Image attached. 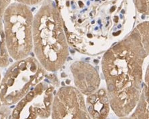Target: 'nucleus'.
Wrapping results in <instances>:
<instances>
[{
	"instance_id": "obj_1",
	"label": "nucleus",
	"mask_w": 149,
	"mask_h": 119,
	"mask_svg": "<svg viewBox=\"0 0 149 119\" xmlns=\"http://www.w3.org/2000/svg\"><path fill=\"white\" fill-rule=\"evenodd\" d=\"M3 32L8 54L14 59L25 58L32 46L33 16L28 6L13 3L3 15Z\"/></svg>"
},
{
	"instance_id": "obj_2",
	"label": "nucleus",
	"mask_w": 149,
	"mask_h": 119,
	"mask_svg": "<svg viewBox=\"0 0 149 119\" xmlns=\"http://www.w3.org/2000/svg\"><path fill=\"white\" fill-rule=\"evenodd\" d=\"M36 63L23 60L9 69L0 83V106L7 107L17 102L28 92L36 77Z\"/></svg>"
},
{
	"instance_id": "obj_3",
	"label": "nucleus",
	"mask_w": 149,
	"mask_h": 119,
	"mask_svg": "<svg viewBox=\"0 0 149 119\" xmlns=\"http://www.w3.org/2000/svg\"><path fill=\"white\" fill-rule=\"evenodd\" d=\"M52 114L53 119H91L81 98L76 95L58 97L54 105Z\"/></svg>"
},
{
	"instance_id": "obj_4",
	"label": "nucleus",
	"mask_w": 149,
	"mask_h": 119,
	"mask_svg": "<svg viewBox=\"0 0 149 119\" xmlns=\"http://www.w3.org/2000/svg\"><path fill=\"white\" fill-rule=\"evenodd\" d=\"M35 92H30L21 99L13 110L9 119H36L37 116L47 117L50 114V107L40 106L38 103H32Z\"/></svg>"
},
{
	"instance_id": "obj_5",
	"label": "nucleus",
	"mask_w": 149,
	"mask_h": 119,
	"mask_svg": "<svg viewBox=\"0 0 149 119\" xmlns=\"http://www.w3.org/2000/svg\"><path fill=\"white\" fill-rule=\"evenodd\" d=\"M11 0H0V66H6L9 63L8 54L5 45L3 32V15L10 6Z\"/></svg>"
},
{
	"instance_id": "obj_6",
	"label": "nucleus",
	"mask_w": 149,
	"mask_h": 119,
	"mask_svg": "<svg viewBox=\"0 0 149 119\" xmlns=\"http://www.w3.org/2000/svg\"><path fill=\"white\" fill-rule=\"evenodd\" d=\"M124 119H148V101L141 102L131 117Z\"/></svg>"
},
{
	"instance_id": "obj_7",
	"label": "nucleus",
	"mask_w": 149,
	"mask_h": 119,
	"mask_svg": "<svg viewBox=\"0 0 149 119\" xmlns=\"http://www.w3.org/2000/svg\"><path fill=\"white\" fill-rule=\"evenodd\" d=\"M136 3L140 12L148 14V0H136Z\"/></svg>"
},
{
	"instance_id": "obj_8",
	"label": "nucleus",
	"mask_w": 149,
	"mask_h": 119,
	"mask_svg": "<svg viewBox=\"0 0 149 119\" xmlns=\"http://www.w3.org/2000/svg\"><path fill=\"white\" fill-rule=\"evenodd\" d=\"M10 110L7 107L0 106V119H9Z\"/></svg>"
},
{
	"instance_id": "obj_9",
	"label": "nucleus",
	"mask_w": 149,
	"mask_h": 119,
	"mask_svg": "<svg viewBox=\"0 0 149 119\" xmlns=\"http://www.w3.org/2000/svg\"><path fill=\"white\" fill-rule=\"evenodd\" d=\"M17 1L18 3L24 4L26 6H30L38 3L42 0H17Z\"/></svg>"
},
{
	"instance_id": "obj_10",
	"label": "nucleus",
	"mask_w": 149,
	"mask_h": 119,
	"mask_svg": "<svg viewBox=\"0 0 149 119\" xmlns=\"http://www.w3.org/2000/svg\"><path fill=\"white\" fill-rule=\"evenodd\" d=\"M108 90H109V92H112V91H113V90H114V89H115L114 85H113V84H109L108 87Z\"/></svg>"
},
{
	"instance_id": "obj_11",
	"label": "nucleus",
	"mask_w": 149,
	"mask_h": 119,
	"mask_svg": "<svg viewBox=\"0 0 149 119\" xmlns=\"http://www.w3.org/2000/svg\"><path fill=\"white\" fill-rule=\"evenodd\" d=\"M92 78H93V74H92L91 73L87 74V81H90Z\"/></svg>"
},
{
	"instance_id": "obj_12",
	"label": "nucleus",
	"mask_w": 149,
	"mask_h": 119,
	"mask_svg": "<svg viewBox=\"0 0 149 119\" xmlns=\"http://www.w3.org/2000/svg\"><path fill=\"white\" fill-rule=\"evenodd\" d=\"M104 94H105V92L104 90L101 89L99 90V92H98V95H99V96H104Z\"/></svg>"
},
{
	"instance_id": "obj_13",
	"label": "nucleus",
	"mask_w": 149,
	"mask_h": 119,
	"mask_svg": "<svg viewBox=\"0 0 149 119\" xmlns=\"http://www.w3.org/2000/svg\"><path fill=\"white\" fill-rule=\"evenodd\" d=\"M94 90H95V87H93V86H89V87L87 88V91L89 92H93Z\"/></svg>"
},
{
	"instance_id": "obj_14",
	"label": "nucleus",
	"mask_w": 149,
	"mask_h": 119,
	"mask_svg": "<svg viewBox=\"0 0 149 119\" xmlns=\"http://www.w3.org/2000/svg\"><path fill=\"white\" fill-rule=\"evenodd\" d=\"M78 78H79V80H81L84 78V75H83V74H79L78 76Z\"/></svg>"
},
{
	"instance_id": "obj_15",
	"label": "nucleus",
	"mask_w": 149,
	"mask_h": 119,
	"mask_svg": "<svg viewBox=\"0 0 149 119\" xmlns=\"http://www.w3.org/2000/svg\"><path fill=\"white\" fill-rule=\"evenodd\" d=\"M140 54H141V55L142 56L146 55V53H145V52H144V50H141V51L140 52Z\"/></svg>"
},
{
	"instance_id": "obj_16",
	"label": "nucleus",
	"mask_w": 149,
	"mask_h": 119,
	"mask_svg": "<svg viewBox=\"0 0 149 119\" xmlns=\"http://www.w3.org/2000/svg\"><path fill=\"white\" fill-rule=\"evenodd\" d=\"M120 47L119 45H117V46H115L114 47H113V50H116V49H118V47Z\"/></svg>"
},
{
	"instance_id": "obj_17",
	"label": "nucleus",
	"mask_w": 149,
	"mask_h": 119,
	"mask_svg": "<svg viewBox=\"0 0 149 119\" xmlns=\"http://www.w3.org/2000/svg\"><path fill=\"white\" fill-rule=\"evenodd\" d=\"M66 82H67V84H69V83H70V81L69 80H67Z\"/></svg>"
},
{
	"instance_id": "obj_18",
	"label": "nucleus",
	"mask_w": 149,
	"mask_h": 119,
	"mask_svg": "<svg viewBox=\"0 0 149 119\" xmlns=\"http://www.w3.org/2000/svg\"><path fill=\"white\" fill-rule=\"evenodd\" d=\"M62 76H63V77H64V76H65V74H64V73H63V74H62Z\"/></svg>"
},
{
	"instance_id": "obj_19",
	"label": "nucleus",
	"mask_w": 149,
	"mask_h": 119,
	"mask_svg": "<svg viewBox=\"0 0 149 119\" xmlns=\"http://www.w3.org/2000/svg\"><path fill=\"white\" fill-rule=\"evenodd\" d=\"M88 37H89V38H91V35H90V34H89V35H88Z\"/></svg>"
},
{
	"instance_id": "obj_20",
	"label": "nucleus",
	"mask_w": 149,
	"mask_h": 119,
	"mask_svg": "<svg viewBox=\"0 0 149 119\" xmlns=\"http://www.w3.org/2000/svg\"><path fill=\"white\" fill-rule=\"evenodd\" d=\"M94 62H95V63H97V60H95V61H94Z\"/></svg>"
},
{
	"instance_id": "obj_21",
	"label": "nucleus",
	"mask_w": 149,
	"mask_h": 119,
	"mask_svg": "<svg viewBox=\"0 0 149 119\" xmlns=\"http://www.w3.org/2000/svg\"><path fill=\"white\" fill-rule=\"evenodd\" d=\"M0 78H1V77H0Z\"/></svg>"
}]
</instances>
